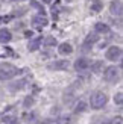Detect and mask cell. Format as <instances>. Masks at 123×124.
Segmentation results:
<instances>
[{
	"label": "cell",
	"instance_id": "cell-1",
	"mask_svg": "<svg viewBox=\"0 0 123 124\" xmlns=\"http://www.w3.org/2000/svg\"><path fill=\"white\" fill-rule=\"evenodd\" d=\"M106 103H108V97H106L105 92L96 91L94 94H91L90 104H91V108H93V109H102Z\"/></svg>",
	"mask_w": 123,
	"mask_h": 124
},
{
	"label": "cell",
	"instance_id": "cell-2",
	"mask_svg": "<svg viewBox=\"0 0 123 124\" xmlns=\"http://www.w3.org/2000/svg\"><path fill=\"white\" fill-rule=\"evenodd\" d=\"M18 74V68L11 65V64H3L0 65V80H9L14 76Z\"/></svg>",
	"mask_w": 123,
	"mask_h": 124
},
{
	"label": "cell",
	"instance_id": "cell-3",
	"mask_svg": "<svg viewBox=\"0 0 123 124\" xmlns=\"http://www.w3.org/2000/svg\"><path fill=\"white\" fill-rule=\"evenodd\" d=\"M103 77H105L106 82L115 83L120 79V70L117 67H108V68H105V71H103Z\"/></svg>",
	"mask_w": 123,
	"mask_h": 124
},
{
	"label": "cell",
	"instance_id": "cell-4",
	"mask_svg": "<svg viewBox=\"0 0 123 124\" xmlns=\"http://www.w3.org/2000/svg\"><path fill=\"white\" fill-rule=\"evenodd\" d=\"M105 56H106L108 61H120L122 59V48L117 47V46L109 47L105 53Z\"/></svg>",
	"mask_w": 123,
	"mask_h": 124
},
{
	"label": "cell",
	"instance_id": "cell-5",
	"mask_svg": "<svg viewBox=\"0 0 123 124\" xmlns=\"http://www.w3.org/2000/svg\"><path fill=\"white\" fill-rule=\"evenodd\" d=\"M69 61L67 59H59V61H55L52 64H49V70H55V71H61V70H67L69 68Z\"/></svg>",
	"mask_w": 123,
	"mask_h": 124
},
{
	"label": "cell",
	"instance_id": "cell-6",
	"mask_svg": "<svg viewBox=\"0 0 123 124\" xmlns=\"http://www.w3.org/2000/svg\"><path fill=\"white\" fill-rule=\"evenodd\" d=\"M47 18L44 17V15H36V17H34V20H32V26L35 27V29H43L44 26H47Z\"/></svg>",
	"mask_w": 123,
	"mask_h": 124
},
{
	"label": "cell",
	"instance_id": "cell-7",
	"mask_svg": "<svg viewBox=\"0 0 123 124\" xmlns=\"http://www.w3.org/2000/svg\"><path fill=\"white\" fill-rule=\"evenodd\" d=\"M90 61L88 59H85V58H81V59H78L75 62V70L76 71H85L87 68H90Z\"/></svg>",
	"mask_w": 123,
	"mask_h": 124
},
{
	"label": "cell",
	"instance_id": "cell-8",
	"mask_svg": "<svg viewBox=\"0 0 123 124\" xmlns=\"http://www.w3.org/2000/svg\"><path fill=\"white\" fill-rule=\"evenodd\" d=\"M109 11H111L113 15L120 17L122 15V2H120V0H113L111 6H109Z\"/></svg>",
	"mask_w": 123,
	"mask_h": 124
},
{
	"label": "cell",
	"instance_id": "cell-9",
	"mask_svg": "<svg viewBox=\"0 0 123 124\" xmlns=\"http://www.w3.org/2000/svg\"><path fill=\"white\" fill-rule=\"evenodd\" d=\"M12 38V35L8 29H0V42L2 44H6V42H9Z\"/></svg>",
	"mask_w": 123,
	"mask_h": 124
},
{
	"label": "cell",
	"instance_id": "cell-10",
	"mask_svg": "<svg viewBox=\"0 0 123 124\" xmlns=\"http://www.w3.org/2000/svg\"><path fill=\"white\" fill-rule=\"evenodd\" d=\"M41 42H43V38H41V36H38V38L32 39V41L29 42V46H27L29 52H35V50H38V48H40V46H41Z\"/></svg>",
	"mask_w": 123,
	"mask_h": 124
},
{
	"label": "cell",
	"instance_id": "cell-11",
	"mask_svg": "<svg viewBox=\"0 0 123 124\" xmlns=\"http://www.w3.org/2000/svg\"><path fill=\"white\" fill-rule=\"evenodd\" d=\"M58 52L61 54H71L73 47H71V44H69V42H62V44L58 47Z\"/></svg>",
	"mask_w": 123,
	"mask_h": 124
},
{
	"label": "cell",
	"instance_id": "cell-12",
	"mask_svg": "<svg viewBox=\"0 0 123 124\" xmlns=\"http://www.w3.org/2000/svg\"><path fill=\"white\" fill-rule=\"evenodd\" d=\"M94 30H96V33H108L109 32V26L105 24V23H96Z\"/></svg>",
	"mask_w": 123,
	"mask_h": 124
},
{
	"label": "cell",
	"instance_id": "cell-13",
	"mask_svg": "<svg viewBox=\"0 0 123 124\" xmlns=\"http://www.w3.org/2000/svg\"><path fill=\"white\" fill-rule=\"evenodd\" d=\"M97 39H99V35H97V33H90L87 36V39H85V47L90 46V44H93V42H96Z\"/></svg>",
	"mask_w": 123,
	"mask_h": 124
},
{
	"label": "cell",
	"instance_id": "cell-14",
	"mask_svg": "<svg viewBox=\"0 0 123 124\" xmlns=\"http://www.w3.org/2000/svg\"><path fill=\"white\" fill-rule=\"evenodd\" d=\"M102 8H103V3L99 2V0H94V2L91 3V11H93V12H100Z\"/></svg>",
	"mask_w": 123,
	"mask_h": 124
},
{
	"label": "cell",
	"instance_id": "cell-15",
	"mask_svg": "<svg viewBox=\"0 0 123 124\" xmlns=\"http://www.w3.org/2000/svg\"><path fill=\"white\" fill-rule=\"evenodd\" d=\"M85 110H87V103L79 101L75 108V114H81V112H85Z\"/></svg>",
	"mask_w": 123,
	"mask_h": 124
},
{
	"label": "cell",
	"instance_id": "cell-16",
	"mask_svg": "<svg viewBox=\"0 0 123 124\" xmlns=\"http://www.w3.org/2000/svg\"><path fill=\"white\" fill-rule=\"evenodd\" d=\"M91 67V70H93L94 73H100L102 70H103V62H96V64H93V65H90Z\"/></svg>",
	"mask_w": 123,
	"mask_h": 124
},
{
	"label": "cell",
	"instance_id": "cell-17",
	"mask_svg": "<svg viewBox=\"0 0 123 124\" xmlns=\"http://www.w3.org/2000/svg\"><path fill=\"white\" fill-rule=\"evenodd\" d=\"M3 121H5V124H17L18 123V120L15 118V116H5V118H3Z\"/></svg>",
	"mask_w": 123,
	"mask_h": 124
},
{
	"label": "cell",
	"instance_id": "cell-18",
	"mask_svg": "<svg viewBox=\"0 0 123 124\" xmlns=\"http://www.w3.org/2000/svg\"><path fill=\"white\" fill-rule=\"evenodd\" d=\"M58 124H71V118L70 116H61L58 120Z\"/></svg>",
	"mask_w": 123,
	"mask_h": 124
},
{
	"label": "cell",
	"instance_id": "cell-19",
	"mask_svg": "<svg viewBox=\"0 0 123 124\" xmlns=\"http://www.w3.org/2000/svg\"><path fill=\"white\" fill-rule=\"evenodd\" d=\"M114 101L117 103V104H122V103H123V92H122V91L115 94V97H114Z\"/></svg>",
	"mask_w": 123,
	"mask_h": 124
},
{
	"label": "cell",
	"instance_id": "cell-20",
	"mask_svg": "<svg viewBox=\"0 0 123 124\" xmlns=\"http://www.w3.org/2000/svg\"><path fill=\"white\" fill-rule=\"evenodd\" d=\"M44 44L46 46H55L56 44V39H55L53 36H47V38L44 39Z\"/></svg>",
	"mask_w": 123,
	"mask_h": 124
},
{
	"label": "cell",
	"instance_id": "cell-21",
	"mask_svg": "<svg viewBox=\"0 0 123 124\" xmlns=\"http://www.w3.org/2000/svg\"><path fill=\"white\" fill-rule=\"evenodd\" d=\"M34 104V98L32 97H26V100H24V108H30Z\"/></svg>",
	"mask_w": 123,
	"mask_h": 124
},
{
	"label": "cell",
	"instance_id": "cell-22",
	"mask_svg": "<svg viewBox=\"0 0 123 124\" xmlns=\"http://www.w3.org/2000/svg\"><path fill=\"white\" fill-rule=\"evenodd\" d=\"M111 124H123V118L122 116H115V118L111 120Z\"/></svg>",
	"mask_w": 123,
	"mask_h": 124
},
{
	"label": "cell",
	"instance_id": "cell-23",
	"mask_svg": "<svg viewBox=\"0 0 123 124\" xmlns=\"http://www.w3.org/2000/svg\"><path fill=\"white\" fill-rule=\"evenodd\" d=\"M30 5H32V6H34V8H36V9H38V11H41V12H43V14H44V9H43V8H41V6L38 5V2H35V0H32V2H30Z\"/></svg>",
	"mask_w": 123,
	"mask_h": 124
},
{
	"label": "cell",
	"instance_id": "cell-24",
	"mask_svg": "<svg viewBox=\"0 0 123 124\" xmlns=\"http://www.w3.org/2000/svg\"><path fill=\"white\" fill-rule=\"evenodd\" d=\"M43 2H44V3H52L53 0H43Z\"/></svg>",
	"mask_w": 123,
	"mask_h": 124
},
{
	"label": "cell",
	"instance_id": "cell-25",
	"mask_svg": "<svg viewBox=\"0 0 123 124\" xmlns=\"http://www.w3.org/2000/svg\"><path fill=\"white\" fill-rule=\"evenodd\" d=\"M18 2H23V0H18Z\"/></svg>",
	"mask_w": 123,
	"mask_h": 124
}]
</instances>
